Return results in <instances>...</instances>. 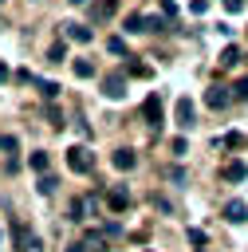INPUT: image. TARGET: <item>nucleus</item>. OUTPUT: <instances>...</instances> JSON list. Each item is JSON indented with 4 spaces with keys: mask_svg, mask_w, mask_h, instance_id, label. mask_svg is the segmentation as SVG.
Instances as JSON below:
<instances>
[{
    "mask_svg": "<svg viewBox=\"0 0 248 252\" xmlns=\"http://www.w3.org/2000/svg\"><path fill=\"white\" fill-rule=\"evenodd\" d=\"M205 102H209L213 110H220V106H228V102H232V94H228V87H220V83H217V87H209V91H205Z\"/></svg>",
    "mask_w": 248,
    "mask_h": 252,
    "instance_id": "obj_6",
    "label": "nucleus"
},
{
    "mask_svg": "<svg viewBox=\"0 0 248 252\" xmlns=\"http://www.w3.org/2000/svg\"><path fill=\"white\" fill-rule=\"evenodd\" d=\"M67 252H87V244H71V248H67Z\"/></svg>",
    "mask_w": 248,
    "mask_h": 252,
    "instance_id": "obj_34",
    "label": "nucleus"
},
{
    "mask_svg": "<svg viewBox=\"0 0 248 252\" xmlns=\"http://www.w3.org/2000/svg\"><path fill=\"white\" fill-rule=\"evenodd\" d=\"M150 205H154V209H161V213H173V205H169V201H165V197H157V193H154V197H150Z\"/></svg>",
    "mask_w": 248,
    "mask_h": 252,
    "instance_id": "obj_27",
    "label": "nucleus"
},
{
    "mask_svg": "<svg viewBox=\"0 0 248 252\" xmlns=\"http://www.w3.org/2000/svg\"><path fill=\"white\" fill-rule=\"evenodd\" d=\"M161 12H165V16H177V4H173V0H161Z\"/></svg>",
    "mask_w": 248,
    "mask_h": 252,
    "instance_id": "obj_31",
    "label": "nucleus"
},
{
    "mask_svg": "<svg viewBox=\"0 0 248 252\" xmlns=\"http://www.w3.org/2000/svg\"><path fill=\"white\" fill-rule=\"evenodd\" d=\"M55 185H59V181H55L51 173H43V177H39V193H43V197H51V193H55Z\"/></svg>",
    "mask_w": 248,
    "mask_h": 252,
    "instance_id": "obj_23",
    "label": "nucleus"
},
{
    "mask_svg": "<svg viewBox=\"0 0 248 252\" xmlns=\"http://www.w3.org/2000/svg\"><path fill=\"white\" fill-rule=\"evenodd\" d=\"M244 177H248V165H244V161H224V165H220V181L236 185V181H244Z\"/></svg>",
    "mask_w": 248,
    "mask_h": 252,
    "instance_id": "obj_5",
    "label": "nucleus"
},
{
    "mask_svg": "<svg viewBox=\"0 0 248 252\" xmlns=\"http://www.w3.org/2000/svg\"><path fill=\"white\" fill-rule=\"evenodd\" d=\"M71 71H75L79 79H91V75H94V63H91V59H75V63H71Z\"/></svg>",
    "mask_w": 248,
    "mask_h": 252,
    "instance_id": "obj_15",
    "label": "nucleus"
},
{
    "mask_svg": "<svg viewBox=\"0 0 248 252\" xmlns=\"http://www.w3.org/2000/svg\"><path fill=\"white\" fill-rule=\"evenodd\" d=\"M31 83H35V87H39V94H43V98H47V102H51V98H55V94H59V83H43V79H31Z\"/></svg>",
    "mask_w": 248,
    "mask_h": 252,
    "instance_id": "obj_16",
    "label": "nucleus"
},
{
    "mask_svg": "<svg viewBox=\"0 0 248 252\" xmlns=\"http://www.w3.org/2000/svg\"><path fill=\"white\" fill-rule=\"evenodd\" d=\"M24 252H43V240H39V236H28V244H24Z\"/></svg>",
    "mask_w": 248,
    "mask_h": 252,
    "instance_id": "obj_28",
    "label": "nucleus"
},
{
    "mask_svg": "<svg viewBox=\"0 0 248 252\" xmlns=\"http://www.w3.org/2000/svg\"><path fill=\"white\" fill-rule=\"evenodd\" d=\"M146 252H154V248H146Z\"/></svg>",
    "mask_w": 248,
    "mask_h": 252,
    "instance_id": "obj_36",
    "label": "nucleus"
},
{
    "mask_svg": "<svg viewBox=\"0 0 248 252\" xmlns=\"http://www.w3.org/2000/svg\"><path fill=\"white\" fill-rule=\"evenodd\" d=\"M102 94H106V98H122V94H126V71H110V75L102 79Z\"/></svg>",
    "mask_w": 248,
    "mask_h": 252,
    "instance_id": "obj_2",
    "label": "nucleus"
},
{
    "mask_svg": "<svg viewBox=\"0 0 248 252\" xmlns=\"http://www.w3.org/2000/svg\"><path fill=\"white\" fill-rule=\"evenodd\" d=\"M47 59H51V63H63V59H67V43H51Z\"/></svg>",
    "mask_w": 248,
    "mask_h": 252,
    "instance_id": "obj_22",
    "label": "nucleus"
},
{
    "mask_svg": "<svg viewBox=\"0 0 248 252\" xmlns=\"http://www.w3.org/2000/svg\"><path fill=\"white\" fill-rule=\"evenodd\" d=\"M4 79H8V63L0 59V83H4Z\"/></svg>",
    "mask_w": 248,
    "mask_h": 252,
    "instance_id": "obj_33",
    "label": "nucleus"
},
{
    "mask_svg": "<svg viewBox=\"0 0 248 252\" xmlns=\"http://www.w3.org/2000/svg\"><path fill=\"white\" fill-rule=\"evenodd\" d=\"M169 181H177V185H181V181H185V169H181V165H173V169H169Z\"/></svg>",
    "mask_w": 248,
    "mask_h": 252,
    "instance_id": "obj_30",
    "label": "nucleus"
},
{
    "mask_svg": "<svg viewBox=\"0 0 248 252\" xmlns=\"http://www.w3.org/2000/svg\"><path fill=\"white\" fill-rule=\"evenodd\" d=\"M197 252H205V248H197Z\"/></svg>",
    "mask_w": 248,
    "mask_h": 252,
    "instance_id": "obj_37",
    "label": "nucleus"
},
{
    "mask_svg": "<svg viewBox=\"0 0 248 252\" xmlns=\"http://www.w3.org/2000/svg\"><path fill=\"white\" fill-rule=\"evenodd\" d=\"M47 118H51V126H63V114H59L55 106H47Z\"/></svg>",
    "mask_w": 248,
    "mask_h": 252,
    "instance_id": "obj_29",
    "label": "nucleus"
},
{
    "mask_svg": "<svg viewBox=\"0 0 248 252\" xmlns=\"http://www.w3.org/2000/svg\"><path fill=\"white\" fill-rule=\"evenodd\" d=\"M126 32H150V20H146L142 12H130V16H126Z\"/></svg>",
    "mask_w": 248,
    "mask_h": 252,
    "instance_id": "obj_13",
    "label": "nucleus"
},
{
    "mask_svg": "<svg viewBox=\"0 0 248 252\" xmlns=\"http://www.w3.org/2000/svg\"><path fill=\"white\" fill-rule=\"evenodd\" d=\"M87 252H106V232H87Z\"/></svg>",
    "mask_w": 248,
    "mask_h": 252,
    "instance_id": "obj_14",
    "label": "nucleus"
},
{
    "mask_svg": "<svg viewBox=\"0 0 248 252\" xmlns=\"http://www.w3.org/2000/svg\"><path fill=\"white\" fill-rule=\"evenodd\" d=\"M87 205H91L87 197H75V201H71V220H83V217H87Z\"/></svg>",
    "mask_w": 248,
    "mask_h": 252,
    "instance_id": "obj_18",
    "label": "nucleus"
},
{
    "mask_svg": "<svg viewBox=\"0 0 248 252\" xmlns=\"http://www.w3.org/2000/svg\"><path fill=\"white\" fill-rule=\"evenodd\" d=\"M173 114H177V126H181V130H189V126H193V102H189L185 94L177 98V106H173Z\"/></svg>",
    "mask_w": 248,
    "mask_h": 252,
    "instance_id": "obj_9",
    "label": "nucleus"
},
{
    "mask_svg": "<svg viewBox=\"0 0 248 252\" xmlns=\"http://www.w3.org/2000/svg\"><path fill=\"white\" fill-rule=\"evenodd\" d=\"M224 220H228V224H244V220H248V205H244L240 197L224 201Z\"/></svg>",
    "mask_w": 248,
    "mask_h": 252,
    "instance_id": "obj_4",
    "label": "nucleus"
},
{
    "mask_svg": "<svg viewBox=\"0 0 248 252\" xmlns=\"http://www.w3.org/2000/svg\"><path fill=\"white\" fill-rule=\"evenodd\" d=\"M0 4H4V0H0Z\"/></svg>",
    "mask_w": 248,
    "mask_h": 252,
    "instance_id": "obj_38",
    "label": "nucleus"
},
{
    "mask_svg": "<svg viewBox=\"0 0 248 252\" xmlns=\"http://www.w3.org/2000/svg\"><path fill=\"white\" fill-rule=\"evenodd\" d=\"M20 150V138L16 134H0V154H16Z\"/></svg>",
    "mask_w": 248,
    "mask_h": 252,
    "instance_id": "obj_19",
    "label": "nucleus"
},
{
    "mask_svg": "<svg viewBox=\"0 0 248 252\" xmlns=\"http://www.w3.org/2000/svg\"><path fill=\"white\" fill-rule=\"evenodd\" d=\"M232 98H236V102H248V79H236V87H232Z\"/></svg>",
    "mask_w": 248,
    "mask_h": 252,
    "instance_id": "obj_24",
    "label": "nucleus"
},
{
    "mask_svg": "<svg viewBox=\"0 0 248 252\" xmlns=\"http://www.w3.org/2000/svg\"><path fill=\"white\" fill-rule=\"evenodd\" d=\"M71 4H83V0H71Z\"/></svg>",
    "mask_w": 248,
    "mask_h": 252,
    "instance_id": "obj_35",
    "label": "nucleus"
},
{
    "mask_svg": "<svg viewBox=\"0 0 248 252\" xmlns=\"http://www.w3.org/2000/svg\"><path fill=\"white\" fill-rule=\"evenodd\" d=\"M236 59H240V47H232V43H228V47L220 51V67H232Z\"/></svg>",
    "mask_w": 248,
    "mask_h": 252,
    "instance_id": "obj_20",
    "label": "nucleus"
},
{
    "mask_svg": "<svg viewBox=\"0 0 248 252\" xmlns=\"http://www.w3.org/2000/svg\"><path fill=\"white\" fill-rule=\"evenodd\" d=\"M63 35L75 39V43H91V39H94V32H91L87 24H63Z\"/></svg>",
    "mask_w": 248,
    "mask_h": 252,
    "instance_id": "obj_8",
    "label": "nucleus"
},
{
    "mask_svg": "<svg viewBox=\"0 0 248 252\" xmlns=\"http://www.w3.org/2000/svg\"><path fill=\"white\" fill-rule=\"evenodd\" d=\"M224 8L228 12H244V0H224Z\"/></svg>",
    "mask_w": 248,
    "mask_h": 252,
    "instance_id": "obj_32",
    "label": "nucleus"
},
{
    "mask_svg": "<svg viewBox=\"0 0 248 252\" xmlns=\"http://www.w3.org/2000/svg\"><path fill=\"white\" fill-rule=\"evenodd\" d=\"M224 146H228V150H240V146H244V134H236V130L224 134Z\"/></svg>",
    "mask_w": 248,
    "mask_h": 252,
    "instance_id": "obj_26",
    "label": "nucleus"
},
{
    "mask_svg": "<svg viewBox=\"0 0 248 252\" xmlns=\"http://www.w3.org/2000/svg\"><path fill=\"white\" fill-rule=\"evenodd\" d=\"M126 205H130V193H126L122 185H114V189H106V209H110V213H122Z\"/></svg>",
    "mask_w": 248,
    "mask_h": 252,
    "instance_id": "obj_7",
    "label": "nucleus"
},
{
    "mask_svg": "<svg viewBox=\"0 0 248 252\" xmlns=\"http://www.w3.org/2000/svg\"><path fill=\"white\" fill-rule=\"evenodd\" d=\"M142 118H146L154 130H161V98H157V94H150V98L142 102Z\"/></svg>",
    "mask_w": 248,
    "mask_h": 252,
    "instance_id": "obj_3",
    "label": "nucleus"
},
{
    "mask_svg": "<svg viewBox=\"0 0 248 252\" xmlns=\"http://www.w3.org/2000/svg\"><path fill=\"white\" fill-rule=\"evenodd\" d=\"M106 51H110V55H122V51H126V39H122V35H110V39H106Z\"/></svg>",
    "mask_w": 248,
    "mask_h": 252,
    "instance_id": "obj_21",
    "label": "nucleus"
},
{
    "mask_svg": "<svg viewBox=\"0 0 248 252\" xmlns=\"http://www.w3.org/2000/svg\"><path fill=\"white\" fill-rule=\"evenodd\" d=\"M110 161H114V169H134V165H138V154H134L130 146H122V150H114Z\"/></svg>",
    "mask_w": 248,
    "mask_h": 252,
    "instance_id": "obj_10",
    "label": "nucleus"
},
{
    "mask_svg": "<svg viewBox=\"0 0 248 252\" xmlns=\"http://www.w3.org/2000/svg\"><path fill=\"white\" fill-rule=\"evenodd\" d=\"M67 165H71L75 173H91V169H94V158H91L87 146H71V150H67Z\"/></svg>",
    "mask_w": 248,
    "mask_h": 252,
    "instance_id": "obj_1",
    "label": "nucleus"
},
{
    "mask_svg": "<svg viewBox=\"0 0 248 252\" xmlns=\"http://www.w3.org/2000/svg\"><path fill=\"white\" fill-rule=\"evenodd\" d=\"M28 161H31V169H35V173H47V154H43V150H31V158H28Z\"/></svg>",
    "mask_w": 248,
    "mask_h": 252,
    "instance_id": "obj_17",
    "label": "nucleus"
},
{
    "mask_svg": "<svg viewBox=\"0 0 248 252\" xmlns=\"http://www.w3.org/2000/svg\"><path fill=\"white\" fill-rule=\"evenodd\" d=\"M126 75H134V79H146V75H150V67H146V63H130V67H126Z\"/></svg>",
    "mask_w": 248,
    "mask_h": 252,
    "instance_id": "obj_25",
    "label": "nucleus"
},
{
    "mask_svg": "<svg viewBox=\"0 0 248 252\" xmlns=\"http://www.w3.org/2000/svg\"><path fill=\"white\" fill-rule=\"evenodd\" d=\"M28 236H31V232H28V224H24V220H12V244H16V252H24Z\"/></svg>",
    "mask_w": 248,
    "mask_h": 252,
    "instance_id": "obj_12",
    "label": "nucleus"
},
{
    "mask_svg": "<svg viewBox=\"0 0 248 252\" xmlns=\"http://www.w3.org/2000/svg\"><path fill=\"white\" fill-rule=\"evenodd\" d=\"M114 12H118V0H94V8H91L94 20H110Z\"/></svg>",
    "mask_w": 248,
    "mask_h": 252,
    "instance_id": "obj_11",
    "label": "nucleus"
}]
</instances>
